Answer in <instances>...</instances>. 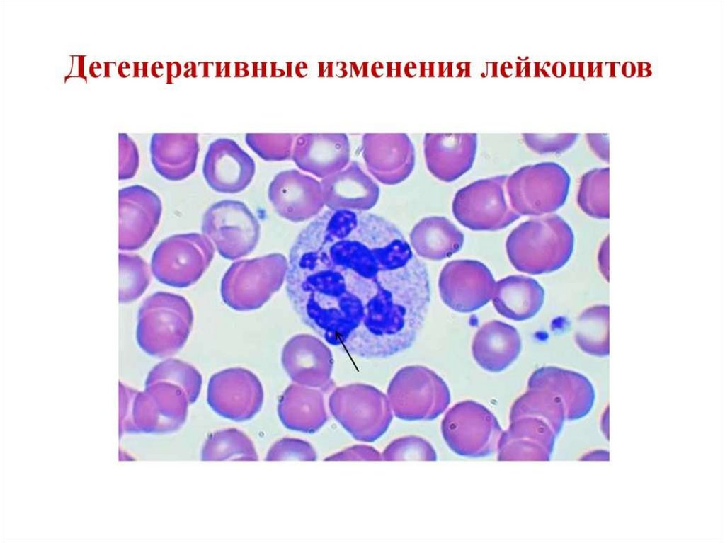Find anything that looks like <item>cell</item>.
<instances>
[{
    "label": "cell",
    "mask_w": 725,
    "mask_h": 543,
    "mask_svg": "<svg viewBox=\"0 0 725 543\" xmlns=\"http://www.w3.org/2000/svg\"><path fill=\"white\" fill-rule=\"evenodd\" d=\"M287 269V261L281 253L234 262L222 280V299L238 311L258 309L282 286Z\"/></svg>",
    "instance_id": "4"
},
{
    "label": "cell",
    "mask_w": 725,
    "mask_h": 543,
    "mask_svg": "<svg viewBox=\"0 0 725 543\" xmlns=\"http://www.w3.org/2000/svg\"><path fill=\"white\" fill-rule=\"evenodd\" d=\"M507 178L499 175L480 179L459 189L452 205L457 222L474 231H496L519 219L508 198Z\"/></svg>",
    "instance_id": "8"
},
{
    "label": "cell",
    "mask_w": 725,
    "mask_h": 543,
    "mask_svg": "<svg viewBox=\"0 0 725 543\" xmlns=\"http://www.w3.org/2000/svg\"><path fill=\"white\" fill-rule=\"evenodd\" d=\"M350 152L346 134L304 133L297 136L291 159L299 168L324 178L348 164Z\"/></svg>",
    "instance_id": "18"
},
{
    "label": "cell",
    "mask_w": 725,
    "mask_h": 543,
    "mask_svg": "<svg viewBox=\"0 0 725 543\" xmlns=\"http://www.w3.org/2000/svg\"><path fill=\"white\" fill-rule=\"evenodd\" d=\"M162 212L159 197L139 185L119 191V248L134 251L144 246L156 229Z\"/></svg>",
    "instance_id": "12"
},
{
    "label": "cell",
    "mask_w": 725,
    "mask_h": 543,
    "mask_svg": "<svg viewBox=\"0 0 725 543\" xmlns=\"http://www.w3.org/2000/svg\"><path fill=\"white\" fill-rule=\"evenodd\" d=\"M333 417L356 440L372 442L387 430L392 411L387 396L365 384L336 388L329 397Z\"/></svg>",
    "instance_id": "6"
},
{
    "label": "cell",
    "mask_w": 725,
    "mask_h": 543,
    "mask_svg": "<svg viewBox=\"0 0 725 543\" xmlns=\"http://www.w3.org/2000/svg\"><path fill=\"white\" fill-rule=\"evenodd\" d=\"M214 253L211 241L204 234H175L161 241L155 248L151 262L152 272L163 284L187 287L200 278Z\"/></svg>",
    "instance_id": "9"
},
{
    "label": "cell",
    "mask_w": 725,
    "mask_h": 543,
    "mask_svg": "<svg viewBox=\"0 0 725 543\" xmlns=\"http://www.w3.org/2000/svg\"><path fill=\"white\" fill-rule=\"evenodd\" d=\"M320 183L324 204L329 209L367 211L379 199L378 185L355 161Z\"/></svg>",
    "instance_id": "19"
},
{
    "label": "cell",
    "mask_w": 725,
    "mask_h": 543,
    "mask_svg": "<svg viewBox=\"0 0 725 543\" xmlns=\"http://www.w3.org/2000/svg\"><path fill=\"white\" fill-rule=\"evenodd\" d=\"M285 282L304 324L365 359L411 347L430 302L426 264L396 225L366 211L316 216L290 248Z\"/></svg>",
    "instance_id": "1"
},
{
    "label": "cell",
    "mask_w": 725,
    "mask_h": 543,
    "mask_svg": "<svg viewBox=\"0 0 725 543\" xmlns=\"http://www.w3.org/2000/svg\"><path fill=\"white\" fill-rule=\"evenodd\" d=\"M495 285L489 268L470 259L447 262L438 280L441 299L459 313L472 312L486 305L492 298Z\"/></svg>",
    "instance_id": "11"
},
{
    "label": "cell",
    "mask_w": 725,
    "mask_h": 543,
    "mask_svg": "<svg viewBox=\"0 0 725 543\" xmlns=\"http://www.w3.org/2000/svg\"><path fill=\"white\" fill-rule=\"evenodd\" d=\"M431 451L422 439L409 436L397 439L390 443L382 457L384 460L427 459Z\"/></svg>",
    "instance_id": "28"
},
{
    "label": "cell",
    "mask_w": 725,
    "mask_h": 543,
    "mask_svg": "<svg viewBox=\"0 0 725 543\" xmlns=\"http://www.w3.org/2000/svg\"><path fill=\"white\" fill-rule=\"evenodd\" d=\"M282 364L292 380L299 384L321 391L332 386L333 355L316 336L299 334L291 338L283 348Z\"/></svg>",
    "instance_id": "16"
},
{
    "label": "cell",
    "mask_w": 725,
    "mask_h": 543,
    "mask_svg": "<svg viewBox=\"0 0 725 543\" xmlns=\"http://www.w3.org/2000/svg\"><path fill=\"white\" fill-rule=\"evenodd\" d=\"M202 232L213 242L221 256L235 260L253 251L259 241L261 227L244 202L224 200L206 210Z\"/></svg>",
    "instance_id": "10"
},
{
    "label": "cell",
    "mask_w": 725,
    "mask_h": 543,
    "mask_svg": "<svg viewBox=\"0 0 725 543\" xmlns=\"http://www.w3.org/2000/svg\"><path fill=\"white\" fill-rule=\"evenodd\" d=\"M256 164L234 140L218 138L206 152L202 173L208 185L222 193H238L251 183Z\"/></svg>",
    "instance_id": "13"
},
{
    "label": "cell",
    "mask_w": 725,
    "mask_h": 543,
    "mask_svg": "<svg viewBox=\"0 0 725 543\" xmlns=\"http://www.w3.org/2000/svg\"><path fill=\"white\" fill-rule=\"evenodd\" d=\"M193 319L191 307L184 297L164 292L154 293L139 309L137 343L151 356H171L187 341Z\"/></svg>",
    "instance_id": "3"
},
{
    "label": "cell",
    "mask_w": 725,
    "mask_h": 543,
    "mask_svg": "<svg viewBox=\"0 0 725 543\" xmlns=\"http://www.w3.org/2000/svg\"><path fill=\"white\" fill-rule=\"evenodd\" d=\"M574 236L557 215L531 219L508 235L506 253L513 266L531 275L549 273L564 266L573 252Z\"/></svg>",
    "instance_id": "2"
},
{
    "label": "cell",
    "mask_w": 725,
    "mask_h": 543,
    "mask_svg": "<svg viewBox=\"0 0 725 543\" xmlns=\"http://www.w3.org/2000/svg\"><path fill=\"white\" fill-rule=\"evenodd\" d=\"M591 148L602 159L608 160V139L605 135H587Z\"/></svg>",
    "instance_id": "32"
},
{
    "label": "cell",
    "mask_w": 725,
    "mask_h": 543,
    "mask_svg": "<svg viewBox=\"0 0 725 543\" xmlns=\"http://www.w3.org/2000/svg\"><path fill=\"white\" fill-rule=\"evenodd\" d=\"M423 147L428 171L442 181L452 182L472 167L477 135L428 133Z\"/></svg>",
    "instance_id": "17"
},
{
    "label": "cell",
    "mask_w": 725,
    "mask_h": 543,
    "mask_svg": "<svg viewBox=\"0 0 725 543\" xmlns=\"http://www.w3.org/2000/svg\"><path fill=\"white\" fill-rule=\"evenodd\" d=\"M517 329L505 322L493 320L476 331L472 344L474 360L484 370L498 372L509 367L521 350Z\"/></svg>",
    "instance_id": "21"
},
{
    "label": "cell",
    "mask_w": 725,
    "mask_h": 543,
    "mask_svg": "<svg viewBox=\"0 0 725 543\" xmlns=\"http://www.w3.org/2000/svg\"><path fill=\"white\" fill-rule=\"evenodd\" d=\"M570 181L559 164L538 163L523 166L508 176L506 192L511 207L520 215L540 216L564 204Z\"/></svg>",
    "instance_id": "5"
},
{
    "label": "cell",
    "mask_w": 725,
    "mask_h": 543,
    "mask_svg": "<svg viewBox=\"0 0 725 543\" xmlns=\"http://www.w3.org/2000/svg\"><path fill=\"white\" fill-rule=\"evenodd\" d=\"M526 145L539 154L560 153L570 148L576 142L578 134H524Z\"/></svg>",
    "instance_id": "29"
},
{
    "label": "cell",
    "mask_w": 725,
    "mask_h": 543,
    "mask_svg": "<svg viewBox=\"0 0 725 543\" xmlns=\"http://www.w3.org/2000/svg\"><path fill=\"white\" fill-rule=\"evenodd\" d=\"M492 302L497 312L514 321L535 316L544 303V290L535 279L509 275L496 282Z\"/></svg>",
    "instance_id": "22"
},
{
    "label": "cell",
    "mask_w": 725,
    "mask_h": 543,
    "mask_svg": "<svg viewBox=\"0 0 725 543\" xmlns=\"http://www.w3.org/2000/svg\"><path fill=\"white\" fill-rule=\"evenodd\" d=\"M268 198L277 213L293 222L316 216L325 205L321 183L295 169L281 171L274 177Z\"/></svg>",
    "instance_id": "14"
},
{
    "label": "cell",
    "mask_w": 725,
    "mask_h": 543,
    "mask_svg": "<svg viewBox=\"0 0 725 543\" xmlns=\"http://www.w3.org/2000/svg\"><path fill=\"white\" fill-rule=\"evenodd\" d=\"M119 269V302H133L144 293L149 284L148 265L138 256L120 253Z\"/></svg>",
    "instance_id": "26"
},
{
    "label": "cell",
    "mask_w": 725,
    "mask_h": 543,
    "mask_svg": "<svg viewBox=\"0 0 725 543\" xmlns=\"http://www.w3.org/2000/svg\"><path fill=\"white\" fill-rule=\"evenodd\" d=\"M463 233L444 217H425L410 234L411 246L418 256L440 261L450 257L462 247Z\"/></svg>",
    "instance_id": "23"
},
{
    "label": "cell",
    "mask_w": 725,
    "mask_h": 543,
    "mask_svg": "<svg viewBox=\"0 0 725 543\" xmlns=\"http://www.w3.org/2000/svg\"><path fill=\"white\" fill-rule=\"evenodd\" d=\"M577 200L581 210L589 216L598 219L608 218V168L593 169L583 175Z\"/></svg>",
    "instance_id": "24"
},
{
    "label": "cell",
    "mask_w": 725,
    "mask_h": 543,
    "mask_svg": "<svg viewBox=\"0 0 725 543\" xmlns=\"http://www.w3.org/2000/svg\"><path fill=\"white\" fill-rule=\"evenodd\" d=\"M119 179H130L137 171L139 154L135 142L127 134L119 135Z\"/></svg>",
    "instance_id": "30"
},
{
    "label": "cell",
    "mask_w": 725,
    "mask_h": 543,
    "mask_svg": "<svg viewBox=\"0 0 725 543\" xmlns=\"http://www.w3.org/2000/svg\"><path fill=\"white\" fill-rule=\"evenodd\" d=\"M290 391L299 427L309 433L318 430L327 418L321 390L306 386L292 387Z\"/></svg>",
    "instance_id": "25"
},
{
    "label": "cell",
    "mask_w": 725,
    "mask_h": 543,
    "mask_svg": "<svg viewBox=\"0 0 725 543\" xmlns=\"http://www.w3.org/2000/svg\"><path fill=\"white\" fill-rule=\"evenodd\" d=\"M387 396L394 415L407 421L433 418L450 401L449 390L443 379L422 365L401 368L390 381Z\"/></svg>",
    "instance_id": "7"
},
{
    "label": "cell",
    "mask_w": 725,
    "mask_h": 543,
    "mask_svg": "<svg viewBox=\"0 0 725 543\" xmlns=\"http://www.w3.org/2000/svg\"><path fill=\"white\" fill-rule=\"evenodd\" d=\"M362 152L368 171L384 184L404 181L414 167V147L406 134H365Z\"/></svg>",
    "instance_id": "15"
},
{
    "label": "cell",
    "mask_w": 725,
    "mask_h": 543,
    "mask_svg": "<svg viewBox=\"0 0 725 543\" xmlns=\"http://www.w3.org/2000/svg\"><path fill=\"white\" fill-rule=\"evenodd\" d=\"M382 459V455L372 447L355 445L333 455L326 460H380Z\"/></svg>",
    "instance_id": "31"
},
{
    "label": "cell",
    "mask_w": 725,
    "mask_h": 543,
    "mask_svg": "<svg viewBox=\"0 0 725 543\" xmlns=\"http://www.w3.org/2000/svg\"><path fill=\"white\" fill-rule=\"evenodd\" d=\"M295 134L248 133L246 144L265 161H284L292 158Z\"/></svg>",
    "instance_id": "27"
},
{
    "label": "cell",
    "mask_w": 725,
    "mask_h": 543,
    "mask_svg": "<svg viewBox=\"0 0 725 543\" xmlns=\"http://www.w3.org/2000/svg\"><path fill=\"white\" fill-rule=\"evenodd\" d=\"M199 152L197 133H155L150 142L152 165L163 178L182 181L195 170Z\"/></svg>",
    "instance_id": "20"
}]
</instances>
